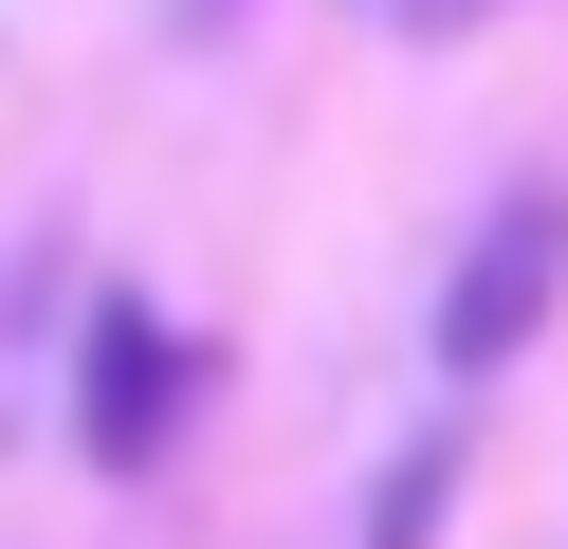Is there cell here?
Returning a JSON list of instances; mask_svg holds the SVG:
<instances>
[{
	"label": "cell",
	"instance_id": "4",
	"mask_svg": "<svg viewBox=\"0 0 568 549\" xmlns=\"http://www.w3.org/2000/svg\"><path fill=\"white\" fill-rule=\"evenodd\" d=\"M404 19H422V37H458V19H495V0H404Z\"/></svg>",
	"mask_w": 568,
	"mask_h": 549
},
{
	"label": "cell",
	"instance_id": "3",
	"mask_svg": "<svg viewBox=\"0 0 568 549\" xmlns=\"http://www.w3.org/2000/svg\"><path fill=\"white\" fill-rule=\"evenodd\" d=\"M440 495H458V439H422V458L385 476V512H367V549H422V531H440Z\"/></svg>",
	"mask_w": 568,
	"mask_h": 549
},
{
	"label": "cell",
	"instance_id": "2",
	"mask_svg": "<svg viewBox=\"0 0 568 549\" xmlns=\"http://www.w3.org/2000/svg\"><path fill=\"white\" fill-rule=\"evenodd\" d=\"M165 439H184V348L148 329V293H111L92 348H74V458L92 476H148Z\"/></svg>",
	"mask_w": 568,
	"mask_h": 549
},
{
	"label": "cell",
	"instance_id": "1",
	"mask_svg": "<svg viewBox=\"0 0 568 549\" xmlns=\"http://www.w3.org/2000/svg\"><path fill=\"white\" fill-rule=\"evenodd\" d=\"M550 293H568V183H495V220L458 238V275H440V366H458V385L514 366L531 329H550Z\"/></svg>",
	"mask_w": 568,
	"mask_h": 549
},
{
	"label": "cell",
	"instance_id": "5",
	"mask_svg": "<svg viewBox=\"0 0 568 549\" xmlns=\"http://www.w3.org/2000/svg\"><path fill=\"white\" fill-rule=\"evenodd\" d=\"M184 19H239V0H184Z\"/></svg>",
	"mask_w": 568,
	"mask_h": 549
}]
</instances>
